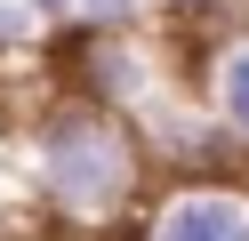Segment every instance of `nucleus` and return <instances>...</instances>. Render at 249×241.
Returning <instances> with one entry per match:
<instances>
[{
  "label": "nucleus",
  "instance_id": "f257e3e1",
  "mask_svg": "<svg viewBox=\"0 0 249 241\" xmlns=\"http://www.w3.org/2000/svg\"><path fill=\"white\" fill-rule=\"evenodd\" d=\"M33 185H40L49 209H65L81 225L121 217L137 201V185H145V137H137V121L89 105V96H72V105L56 96L33 121Z\"/></svg>",
  "mask_w": 249,
  "mask_h": 241
},
{
  "label": "nucleus",
  "instance_id": "f03ea898",
  "mask_svg": "<svg viewBox=\"0 0 249 241\" xmlns=\"http://www.w3.org/2000/svg\"><path fill=\"white\" fill-rule=\"evenodd\" d=\"M145 241H249V193L241 185H169L161 209L145 217Z\"/></svg>",
  "mask_w": 249,
  "mask_h": 241
},
{
  "label": "nucleus",
  "instance_id": "7ed1b4c3",
  "mask_svg": "<svg viewBox=\"0 0 249 241\" xmlns=\"http://www.w3.org/2000/svg\"><path fill=\"white\" fill-rule=\"evenodd\" d=\"M201 96H209L217 129H225L233 145H249V32H233V40L209 56V73H201Z\"/></svg>",
  "mask_w": 249,
  "mask_h": 241
},
{
  "label": "nucleus",
  "instance_id": "20e7f679",
  "mask_svg": "<svg viewBox=\"0 0 249 241\" xmlns=\"http://www.w3.org/2000/svg\"><path fill=\"white\" fill-rule=\"evenodd\" d=\"M40 16H33V0H0V56H17V48H33L40 40Z\"/></svg>",
  "mask_w": 249,
  "mask_h": 241
},
{
  "label": "nucleus",
  "instance_id": "39448f33",
  "mask_svg": "<svg viewBox=\"0 0 249 241\" xmlns=\"http://www.w3.org/2000/svg\"><path fill=\"white\" fill-rule=\"evenodd\" d=\"M137 8L145 0H81V16H72V32H129Z\"/></svg>",
  "mask_w": 249,
  "mask_h": 241
},
{
  "label": "nucleus",
  "instance_id": "423d86ee",
  "mask_svg": "<svg viewBox=\"0 0 249 241\" xmlns=\"http://www.w3.org/2000/svg\"><path fill=\"white\" fill-rule=\"evenodd\" d=\"M33 16H40V24H49V32H65L72 16H81V0H33Z\"/></svg>",
  "mask_w": 249,
  "mask_h": 241
},
{
  "label": "nucleus",
  "instance_id": "0eeeda50",
  "mask_svg": "<svg viewBox=\"0 0 249 241\" xmlns=\"http://www.w3.org/2000/svg\"><path fill=\"white\" fill-rule=\"evenodd\" d=\"M169 16H209V8H233V0H161Z\"/></svg>",
  "mask_w": 249,
  "mask_h": 241
}]
</instances>
